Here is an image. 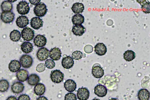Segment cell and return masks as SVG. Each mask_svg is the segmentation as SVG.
<instances>
[{
	"label": "cell",
	"mask_w": 150,
	"mask_h": 100,
	"mask_svg": "<svg viewBox=\"0 0 150 100\" xmlns=\"http://www.w3.org/2000/svg\"><path fill=\"white\" fill-rule=\"evenodd\" d=\"M47 11L46 5L43 2L37 4L33 10L35 15L40 17L44 16L47 14Z\"/></svg>",
	"instance_id": "1"
},
{
	"label": "cell",
	"mask_w": 150,
	"mask_h": 100,
	"mask_svg": "<svg viewBox=\"0 0 150 100\" xmlns=\"http://www.w3.org/2000/svg\"><path fill=\"white\" fill-rule=\"evenodd\" d=\"M16 9L18 13L22 15L28 14L30 9L29 4L25 1L19 2L17 5Z\"/></svg>",
	"instance_id": "2"
},
{
	"label": "cell",
	"mask_w": 150,
	"mask_h": 100,
	"mask_svg": "<svg viewBox=\"0 0 150 100\" xmlns=\"http://www.w3.org/2000/svg\"><path fill=\"white\" fill-rule=\"evenodd\" d=\"M50 78L53 82L59 84L63 80L64 74L60 70H53L51 73Z\"/></svg>",
	"instance_id": "3"
},
{
	"label": "cell",
	"mask_w": 150,
	"mask_h": 100,
	"mask_svg": "<svg viewBox=\"0 0 150 100\" xmlns=\"http://www.w3.org/2000/svg\"><path fill=\"white\" fill-rule=\"evenodd\" d=\"M21 34L22 38L24 40L26 41L32 40L35 36L34 30L28 27L24 28L21 31Z\"/></svg>",
	"instance_id": "4"
},
{
	"label": "cell",
	"mask_w": 150,
	"mask_h": 100,
	"mask_svg": "<svg viewBox=\"0 0 150 100\" xmlns=\"http://www.w3.org/2000/svg\"><path fill=\"white\" fill-rule=\"evenodd\" d=\"M19 60L22 66L25 69L30 68L33 64V58L30 55H23L21 57Z\"/></svg>",
	"instance_id": "5"
},
{
	"label": "cell",
	"mask_w": 150,
	"mask_h": 100,
	"mask_svg": "<svg viewBox=\"0 0 150 100\" xmlns=\"http://www.w3.org/2000/svg\"><path fill=\"white\" fill-rule=\"evenodd\" d=\"M1 20L4 23H10L15 18V14L11 11L3 12L1 14Z\"/></svg>",
	"instance_id": "6"
},
{
	"label": "cell",
	"mask_w": 150,
	"mask_h": 100,
	"mask_svg": "<svg viewBox=\"0 0 150 100\" xmlns=\"http://www.w3.org/2000/svg\"><path fill=\"white\" fill-rule=\"evenodd\" d=\"M50 52L49 50L45 48L39 49L37 53L38 59L41 61L45 60L49 57Z\"/></svg>",
	"instance_id": "7"
},
{
	"label": "cell",
	"mask_w": 150,
	"mask_h": 100,
	"mask_svg": "<svg viewBox=\"0 0 150 100\" xmlns=\"http://www.w3.org/2000/svg\"><path fill=\"white\" fill-rule=\"evenodd\" d=\"M90 92L86 87L80 88L77 91V98L79 100H87L89 99Z\"/></svg>",
	"instance_id": "8"
},
{
	"label": "cell",
	"mask_w": 150,
	"mask_h": 100,
	"mask_svg": "<svg viewBox=\"0 0 150 100\" xmlns=\"http://www.w3.org/2000/svg\"><path fill=\"white\" fill-rule=\"evenodd\" d=\"M34 43L38 48L44 47L47 43V40L45 36L40 35H38L34 39Z\"/></svg>",
	"instance_id": "9"
},
{
	"label": "cell",
	"mask_w": 150,
	"mask_h": 100,
	"mask_svg": "<svg viewBox=\"0 0 150 100\" xmlns=\"http://www.w3.org/2000/svg\"><path fill=\"white\" fill-rule=\"evenodd\" d=\"M30 24L31 28L35 30H38L42 27L43 21L40 18L33 17L31 19Z\"/></svg>",
	"instance_id": "10"
},
{
	"label": "cell",
	"mask_w": 150,
	"mask_h": 100,
	"mask_svg": "<svg viewBox=\"0 0 150 100\" xmlns=\"http://www.w3.org/2000/svg\"><path fill=\"white\" fill-rule=\"evenodd\" d=\"M62 52L59 48L55 47L52 49L50 52V57L53 60L58 61L62 57Z\"/></svg>",
	"instance_id": "11"
},
{
	"label": "cell",
	"mask_w": 150,
	"mask_h": 100,
	"mask_svg": "<svg viewBox=\"0 0 150 100\" xmlns=\"http://www.w3.org/2000/svg\"><path fill=\"white\" fill-rule=\"evenodd\" d=\"M107 92L106 88L102 85H98L94 88V94L100 97H103L105 96Z\"/></svg>",
	"instance_id": "12"
},
{
	"label": "cell",
	"mask_w": 150,
	"mask_h": 100,
	"mask_svg": "<svg viewBox=\"0 0 150 100\" xmlns=\"http://www.w3.org/2000/svg\"><path fill=\"white\" fill-rule=\"evenodd\" d=\"M62 64V66L64 69H69L73 67L74 61L72 57L70 56H66L63 58Z\"/></svg>",
	"instance_id": "13"
},
{
	"label": "cell",
	"mask_w": 150,
	"mask_h": 100,
	"mask_svg": "<svg viewBox=\"0 0 150 100\" xmlns=\"http://www.w3.org/2000/svg\"><path fill=\"white\" fill-rule=\"evenodd\" d=\"M94 50L97 55L100 56L105 55L107 52V48L103 43H98L94 47Z\"/></svg>",
	"instance_id": "14"
},
{
	"label": "cell",
	"mask_w": 150,
	"mask_h": 100,
	"mask_svg": "<svg viewBox=\"0 0 150 100\" xmlns=\"http://www.w3.org/2000/svg\"><path fill=\"white\" fill-rule=\"evenodd\" d=\"M92 74L93 76L97 79H100L104 75V70L100 66H94L93 67Z\"/></svg>",
	"instance_id": "15"
},
{
	"label": "cell",
	"mask_w": 150,
	"mask_h": 100,
	"mask_svg": "<svg viewBox=\"0 0 150 100\" xmlns=\"http://www.w3.org/2000/svg\"><path fill=\"white\" fill-rule=\"evenodd\" d=\"M64 87L67 91L73 92L76 88V84L74 80L69 79L66 80L64 83Z\"/></svg>",
	"instance_id": "16"
},
{
	"label": "cell",
	"mask_w": 150,
	"mask_h": 100,
	"mask_svg": "<svg viewBox=\"0 0 150 100\" xmlns=\"http://www.w3.org/2000/svg\"><path fill=\"white\" fill-rule=\"evenodd\" d=\"M16 25L20 28L25 27L29 24V20L25 16H21L17 18L16 21Z\"/></svg>",
	"instance_id": "17"
},
{
	"label": "cell",
	"mask_w": 150,
	"mask_h": 100,
	"mask_svg": "<svg viewBox=\"0 0 150 100\" xmlns=\"http://www.w3.org/2000/svg\"><path fill=\"white\" fill-rule=\"evenodd\" d=\"M21 67V65L20 62L16 60H11L8 65L9 70L13 72H16L19 71Z\"/></svg>",
	"instance_id": "18"
},
{
	"label": "cell",
	"mask_w": 150,
	"mask_h": 100,
	"mask_svg": "<svg viewBox=\"0 0 150 100\" xmlns=\"http://www.w3.org/2000/svg\"><path fill=\"white\" fill-rule=\"evenodd\" d=\"M25 88L23 83L20 82H16L11 86V90L14 93L19 94L22 92Z\"/></svg>",
	"instance_id": "19"
},
{
	"label": "cell",
	"mask_w": 150,
	"mask_h": 100,
	"mask_svg": "<svg viewBox=\"0 0 150 100\" xmlns=\"http://www.w3.org/2000/svg\"><path fill=\"white\" fill-rule=\"evenodd\" d=\"M28 72L24 69L19 70L16 74V77L19 82H25L28 79Z\"/></svg>",
	"instance_id": "20"
},
{
	"label": "cell",
	"mask_w": 150,
	"mask_h": 100,
	"mask_svg": "<svg viewBox=\"0 0 150 100\" xmlns=\"http://www.w3.org/2000/svg\"><path fill=\"white\" fill-rule=\"evenodd\" d=\"M86 31V28L82 25H76L72 27V32L76 36H81Z\"/></svg>",
	"instance_id": "21"
},
{
	"label": "cell",
	"mask_w": 150,
	"mask_h": 100,
	"mask_svg": "<svg viewBox=\"0 0 150 100\" xmlns=\"http://www.w3.org/2000/svg\"><path fill=\"white\" fill-rule=\"evenodd\" d=\"M84 21V18L81 14H76L72 17V21L75 25H81Z\"/></svg>",
	"instance_id": "22"
},
{
	"label": "cell",
	"mask_w": 150,
	"mask_h": 100,
	"mask_svg": "<svg viewBox=\"0 0 150 100\" xmlns=\"http://www.w3.org/2000/svg\"><path fill=\"white\" fill-rule=\"evenodd\" d=\"M21 48L23 52L28 54L33 52V46L32 44L30 42H25L22 44Z\"/></svg>",
	"instance_id": "23"
},
{
	"label": "cell",
	"mask_w": 150,
	"mask_h": 100,
	"mask_svg": "<svg viewBox=\"0 0 150 100\" xmlns=\"http://www.w3.org/2000/svg\"><path fill=\"white\" fill-rule=\"evenodd\" d=\"M28 79V83L31 86H35L38 84L40 80L39 77L35 74H31L29 76Z\"/></svg>",
	"instance_id": "24"
},
{
	"label": "cell",
	"mask_w": 150,
	"mask_h": 100,
	"mask_svg": "<svg viewBox=\"0 0 150 100\" xmlns=\"http://www.w3.org/2000/svg\"><path fill=\"white\" fill-rule=\"evenodd\" d=\"M84 9V6L83 4L81 3H74L71 8V9L74 13L76 14H80L83 12Z\"/></svg>",
	"instance_id": "25"
},
{
	"label": "cell",
	"mask_w": 150,
	"mask_h": 100,
	"mask_svg": "<svg viewBox=\"0 0 150 100\" xmlns=\"http://www.w3.org/2000/svg\"><path fill=\"white\" fill-rule=\"evenodd\" d=\"M138 97L139 100H149L150 98V93L146 89H141L138 94Z\"/></svg>",
	"instance_id": "26"
},
{
	"label": "cell",
	"mask_w": 150,
	"mask_h": 100,
	"mask_svg": "<svg viewBox=\"0 0 150 100\" xmlns=\"http://www.w3.org/2000/svg\"><path fill=\"white\" fill-rule=\"evenodd\" d=\"M46 88L44 84H38L36 85L34 88L35 94L38 96H41L45 94Z\"/></svg>",
	"instance_id": "27"
},
{
	"label": "cell",
	"mask_w": 150,
	"mask_h": 100,
	"mask_svg": "<svg viewBox=\"0 0 150 100\" xmlns=\"http://www.w3.org/2000/svg\"><path fill=\"white\" fill-rule=\"evenodd\" d=\"M142 6V11L146 13H150V3L146 1H137Z\"/></svg>",
	"instance_id": "28"
},
{
	"label": "cell",
	"mask_w": 150,
	"mask_h": 100,
	"mask_svg": "<svg viewBox=\"0 0 150 100\" xmlns=\"http://www.w3.org/2000/svg\"><path fill=\"white\" fill-rule=\"evenodd\" d=\"M136 57L135 53L132 50H127L123 54L124 59L127 62H130L134 60Z\"/></svg>",
	"instance_id": "29"
},
{
	"label": "cell",
	"mask_w": 150,
	"mask_h": 100,
	"mask_svg": "<svg viewBox=\"0 0 150 100\" xmlns=\"http://www.w3.org/2000/svg\"><path fill=\"white\" fill-rule=\"evenodd\" d=\"M21 35L20 31L18 30L12 31L10 34V38L14 42H17L20 40Z\"/></svg>",
	"instance_id": "30"
},
{
	"label": "cell",
	"mask_w": 150,
	"mask_h": 100,
	"mask_svg": "<svg viewBox=\"0 0 150 100\" xmlns=\"http://www.w3.org/2000/svg\"><path fill=\"white\" fill-rule=\"evenodd\" d=\"M2 11L3 12L11 11L13 8V4L8 1H4L1 5Z\"/></svg>",
	"instance_id": "31"
},
{
	"label": "cell",
	"mask_w": 150,
	"mask_h": 100,
	"mask_svg": "<svg viewBox=\"0 0 150 100\" xmlns=\"http://www.w3.org/2000/svg\"><path fill=\"white\" fill-rule=\"evenodd\" d=\"M9 83L7 80L2 79L0 80V92H4L9 89Z\"/></svg>",
	"instance_id": "32"
},
{
	"label": "cell",
	"mask_w": 150,
	"mask_h": 100,
	"mask_svg": "<svg viewBox=\"0 0 150 100\" xmlns=\"http://www.w3.org/2000/svg\"><path fill=\"white\" fill-rule=\"evenodd\" d=\"M83 54L81 51H76L74 52L72 54V57L76 60H79L83 57Z\"/></svg>",
	"instance_id": "33"
},
{
	"label": "cell",
	"mask_w": 150,
	"mask_h": 100,
	"mask_svg": "<svg viewBox=\"0 0 150 100\" xmlns=\"http://www.w3.org/2000/svg\"><path fill=\"white\" fill-rule=\"evenodd\" d=\"M45 65L48 69H52L55 67V63L54 60L48 59L45 62Z\"/></svg>",
	"instance_id": "34"
},
{
	"label": "cell",
	"mask_w": 150,
	"mask_h": 100,
	"mask_svg": "<svg viewBox=\"0 0 150 100\" xmlns=\"http://www.w3.org/2000/svg\"><path fill=\"white\" fill-rule=\"evenodd\" d=\"M64 100H77V97L73 93H69L65 95Z\"/></svg>",
	"instance_id": "35"
},
{
	"label": "cell",
	"mask_w": 150,
	"mask_h": 100,
	"mask_svg": "<svg viewBox=\"0 0 150 100\" xmlns=\"http://www.w3.org/2000/svg\"><path fill=\"white\" fill-rule=\"evenodd\" d=\"M46 66L44 63H41L37 65L36 67V70L38 72L41 73L44 72Z\"/></svg>",
	"instance_id": "36"
},
{
	"label": "cell",
	"mask_w": 150,
	"mask_h": 100,
	"mask_svg": "<svg viewBox=\"0 0 150 100\" xmlns=\"http://www.w3.org/2000/svg\"><path fill=\"white\" fill-rule=\"evenodd\" d=\"M18 100H30V99L28 95L22 94L18 97Z\"/></svg>",
	"instance_id": "37"
},
{
	"label": "cell",
	"mask_w": 150,
	"mask_h": 100,
	"mask_svg": "<svg viewBox=\"0 0 150 100\" xmlns=\"http://www.w3.org/2000/svg\"><path fill=\"white\" fill-rule=\"evenodd\" d=\"M41 1L39 0V1H35V0H30L29 1L30 2V4L33 5H36L39 4Z\"/></svg>",
	"instance_id": "38"
},
{
	"label": "cell",
	"mask_w": 150,
	"mask_h": 100,
	"mask_svg": "<svg viewBox=\"0 0 150 100\" xmlns=\"http://www.w3.org/2000/svg\"><path fill=\"white\" fill-rule=\"evenodd\" d=\"M37 100H48L47 97L45 96H40L38 97Z\"/></svg>",
	"instance_id": "39"
},
{
	"label": "cell",
	"mask_w": 150,
	"mask_h": 100,
	"mask_svg": "<svg viewBox=\"0 0 150 100\" xmlns=\"http://www.w3.org/2000/svg\"><path fill=\"white\" fill-rule=\"evenodd\" d=\"M6 100H18L16 97L14 96H11L8 97Z\"/></svg>",
	"instance_id": "40"
},
{
	"label": "cell",
	"mask_w": 150,
	"mask_h": 100,
	"mask_svg": "<svg viewBox=\"0 0 150 100\" xmlns=\"http://www.w3.org/2000/svg\"><path fill=\"white\" fill-rule=\"evenodd\" d=\"M109 100H118V99L115 98H112L110 99Z\"/></svg>",
	"instance_id": "41"
},
{
	"label": "cell",
	"mask_w": 150,
	"mask_h": 100,
	"mask_svg": "<svg viewBox=\"0 0 150 100\" xmlns=\"http://www.w3.org/2000/svg\"><path fill=\"white\" fill-rule=\"evenodd\" d=\"M92 100H100V99H93Z\"/></svg>",
	"instance_id": "42"
}]
</instances>
